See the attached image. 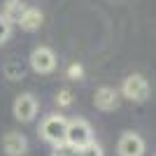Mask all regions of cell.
<instances>
[{
	"mask_svg": "<svg viewBox=\"0 0 156 156\" xmlns=\"http://www.w3.org/2000/svg\"><path fill=\"white\" fill-rule=\"evenodd\" d=\"M56 105H58V107H70V105H72V91H68V89L58 91V96H56Z\"/></svg>",
	"mask_w": 156,
	"mask_h": 156,
	"instance_id": "cell-14",
	"label": "cell"
},
{
	"mask_svg": "<svg viewBox=\"0 0 156 156\" xmlns=\"http://www.w3.org/2000/svg\"><path fill=\"white\" fill-rule=\"evenodd\" d=\"M119 96H124L130 103H144V100L149 98V82H147L142 75H128V77L121 82Z\"/></svg>",
	"mask_w": 156,
	"mask_h": 156,
	"instance_id": "cell-3",
	"label": "cell"
},
{
	"mask_svg": "<svg viewBox=\"0 0 156 156\" xmlns=\"http://www.w3.org/2000/svg\"><path fill=\"white\" fill-rule=\"evenodd\" d=\"M51 156H79V151L72 149V147H68V144H58V147L54 149Z\"/></svg>",
	"mask_w": 156,
	"mask_h": 156,
	"instance_id": "cell-16",
	"label": "cell"
},
{
	"mask_svg": "<svg viewBox=\"0 0 156 156\" xmlns=\"http://www.w3.org/2000/svg\"><path fill=\"white\" fill-rule=\"evenodd\" d=\"M2 151L7 156H23L28 151V137L23 133H16V130H9L2 137Z\"/></svg>",
	"mask_w": 156,
	"mask_h": 156,
	"instance_id": "cell-8",
	"label": "cell"
},
{
	"mask_svg": "<svg viewBox=\"0 0 156 156\" xmlns=\"http://www.w3.org/2000/svg\"><path fill=\"white\" fill-rule=\"evenodd\" d=\"M65 128H68V119L63 114H49L40 124V135H42L44 142L58 147V144L65 142Z\"/></svg>",
	"mask_w": 156,
	"mask_h": 156,
	"instance_id": "cell-2",
	"label": "cell"
},
{
	"mask_svg": "<svg viewBox=\"0 0 156 156\" xmlns=\"http://www.w3.org/2000/svg\"><path fill=\"white\" fill-rule=\"evenodd\" d=\"M26 2L23 0H5V5H2V12H0V16L9 23V26H14V23H19L21 14H23V9H26Z\"/></svg>",
	"mask_w": 156,
	"mask_h": 156,
	"instance_id": "cell-10",
	"label": "cell"
},
{
	"mask_svg": "<svg viewBox=\"0 0 156 156\" xmlns=\"http://www.w3.org/2000/svg\"><path fill=\"white\" fill-rule=\"evenodd\" d=\"M119 100H121V96H119L117 89H112V86H100L96 91V96H93V105H96L100 112H112L119 107Z\"/></svg>",
	"mask_w": 156,
	"mask_h": 156,
	"instance_id": "cell-7",
	"label": "cell"
},
{
	"mask_svg": "<svg viewBox=\"0 0 156 156\" xmlns=\"http://www.w3.org/2000/svg\"><path fill=\"white\" fill-rule=\"evenodd\" d=\"M12 112H14V119L21 121V124L33 121V119L37 117V100H35V96H30V93L16 96V100L12 105Z\"/></svg>",
	"mask_w": 156,
	"mask_h": 156,
	"instance_id": "cell-5",
	"label": "cell"
},
{
	"mask_svg": "<svg viewBox=\"0 0 156 156\" xmlns=\"http://www.w3.org/2000/svg\"><path fill=\"white\" fill-rule=\"evenodd\" d=\"M42 21H44V14L40 12L37 7H26L16 26H21V30H26V33H35V30H40Z\"/></svg>",
	"mask_w": 156,
	"mask_h": 156,
	"instance_id": "cell-9",
	"label": "cell"
},
{
	"mask_svg": "<svg viewBox=\"0 0 156 156\" xmlns=\"http://www.w3.org/2000/svg\"><path fill=\"white\" fill-rule=\"evenodd\" d=\"M9 35H12V26L0 16V44H5L7 40H9Z\"/></svg>",
	"mask_w": 156,
	"mask_h": 156,
	"instance_id": "cell-15",
	"label": "cell"
},
{
	"mask_svg": "<svg viewBox=\"0 0 156 156\" xmlns=\"http://www.w3.org/2000/svg\"><path fill=\"white\" fill-rule=\"evenodd\" d=\"M30 68L37 75H49L56 70V54L49 47H35L30 51Z\"/></svg>",
	"mask_w": 156,
	"mask_h": 156,
	"instance_id": "cell-4",
	"label": "cell"
},
{
	"mask_svg": "<svg viewBox=\"0 0 156 156\" xmlns=\"http://www.w3.org/2000/svg\"><path fill=\"white\" fill-rule=\"evenodd\" d=\"M93 142V128L91 124L82 117H75V119H68V128H65V142L68 147L72 149H82L84 144Z\"/></svg>",
	"mask_w": 156,
	"mask_h": 156,
	"instance_id": "cell-1",
	"label": "cell"
},
{
	"mask_svg": "<svg viewBox=\"0 0 156 156\" xmlns=\"http://www.w3.org/2000/svg\"><path fill=\"white\" fill-rule=\"evenodd\" d=\"M117 154L119 156H144V140L137 133L128 130L119 137L117 142Z\"/></svg>",
	"mask_w": 156,
	"mask_h": 156,
	"instance_id": "cell-6",
	"label": "cell"
},
{
	"mask_svg": "<svg viewBox=\"0 0 156 156\" xmlns=\"http://www.w3.org/2000/svg\"><path fill=\"white\" fill-rule=\"evenodd\" d=\"M2 75H5L7 79H12V82H19V79L23 77V65L16 63V61H9V63L2 65Z\"/></svg>",
	"mask_w": 156,
	"mask_h": 156,
	"instance_id": "cell-11",
	"label": "cell"
},
{
	"mask_svg": "<svg viewBox=\"0 0 156 156\" xmlns=\"http://www.w3.org/2000/svg\"><path fill=\"white\" fill-rule=\"evenodd\" d=\"M65 75L70 79H84V68L79 63H70L68 65V70H65Z\"/></svg>",
	"mask_w": 156,
	"mask_h": 156,
	"instance_id": "cell-13",
	"label": "cell"
},
{
	"mask_svg": "<svg viewBox=\"0 0 156 156\" xmlns=\"http://www.w3.org/2000/svg\"><path fill=\"white\" fill-rule=\"evenodd\" d=\"M79 151V156H103V147L93 140V142H89V144H84L82 149H77Z\"/></svg>",
	"mask_w": 156,
	"mask_h": 156,
	"instance_id": "cell-12",
	"label": "cell"
}]
</instances>
